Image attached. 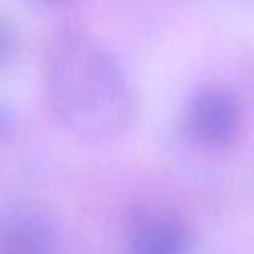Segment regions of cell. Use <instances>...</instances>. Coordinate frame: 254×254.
<instances>
[{
    "mask_svg": "<svg viewBox=\"0 0 254 254\" xmlns=\"http://www.w3.org/2000/svg\"><path fill=\"white\" fill-rule=\"evenodd\" d=\"M46 91L62 125L89 145L123 137L137 97L121 64L91 36L65 30L46 54Z\"/></svg>",
    "mask_w": 254,
    "mask_h": 254,
    "instance_id": "cell-1",
    "label": "cell"
},
{
    "mask_svg": "<svg viewBox=\"0 0 254 254\" xmlns=\"http://www.w3.org/2000/svg\"><path fill=\"white\" fill-rule=\"evenodd\" d=\"M183 123L187 135L198 147L210 151L226 149L240 133V99L224 87H202L189 99Z\"/></svg>",
    "mask_w": 254,
    "mask_h": 254,
    "instance_id": "cell-2",
    "label": "cell"
},
{
    "mask_svg": "<svg viewBox=\"0 0 254 254\" xmlns=\"http://www.w3.org/2000/svg\"><path fill=\"white\" fill-rule=\"evenodd\" d=\"M56 230L32 210L6 214L0 228V254H56Z\"/></svg>",
    "mask_w": 254,
    "mask_h": 254,
    "instance_id": "cell-3",
    "label": "cell"
},
{
    "mask_svg": "<svg viewBox=\"0 0 254 254\" xmlns=\"http://www.w3.org/2000/svg\"><path fill=\"white\" fill-rule=\"evenodd\" d=\"M187 250L189 230L175 214H143L129 232V254H187Z\"/></svg>",
    "mask_w": 254,
    "mask_h": 254,
    "instance_id": "cell-4",
    "label": "cell"
},
{
    "mask_svg": "<svg viewBox=\"0 0 254 254\" xmlns=\"http://www.w3.org/2000/svg\"><path fill=\"white\" fill-rule=\"evenodd\" d=\"M44 2H58V0H44Z\"/></svg>",
    "mask_w": 254,
    "mask_h": 254,
    "instance_id": "cell-5",
    "label": "cell"
}]
</instances>
